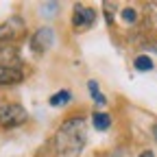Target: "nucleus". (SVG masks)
I'll list each match as a JSON object with an SVG mask.
<instances>
[{
    "instance_id": "1",
    "label": "nucleus",
    "mask_w": 157,
    "mask_h": 157,
    "mask_svg": "<svg viewBox=\"0 0 157 157\" xmlns=\"http://www.w3.org/2000/svg\"><path fill=\"white\" fill-rule=\"evenodd\" d=\"M87 131H85V118L72 116L63 120L55 135V151L57 157H78L85 148Z\"/></svg>"
},
{
    "instance_id": "2",
    "label": "nucleus",
    "mask_w": 157,
    "mask_h": 157,
    "mask_svg": "<svg viewBox=\"0 0 157 157\" xmlns=\"http://www.w3.org/2000/svg\"><path fill=\"white\" fill-rule=\"evenodd\" d=\"M29 120V113L22 105L17 103H7L0 107V127L5 129H13V127H20Z\"/></svg>"
},
{
    "instance_id": "3",
    "label": "nucleus",
    "mask_w": 157,
    "mask_h": 157,
    "mask_svg": "<svg viewBox=\"0 0 157 157\" xmlns=\"http://www.w3.org/2000/svg\"><path fill=\"white\" fill-rule=\"evenodd\" d=\"M55 44V31L50 26H42V29H37L31 37V48L37 52V55H42L46 52L50 46Z\"/></svg>"
},
{
    "instance_id": "4",
    "label": "nucleus",
    "mask_w": 157,
    "mask_h": 157,
    "mask_svg": "<svg viewBox=\"0 0 157 157\" xmlns=\"http://www.w3.org/2000/svg\"><path fill=\"white\" fill-rule=\"evenodd\" d=\"M24 33V22L22 17H11L7 20L5 24H0V44H9V42H15V39Z\"/></svg>"
},
{
    "instance_id": "5",
    "label": "nucleus",
    "mask_w": 157,
    "mask_h": 157,
    "mask_svg": "<svg viewBox=\"0 0 157 157\" xmlns=\"http://www.w3.org/2000/svg\"><path fill=\"white\" fill-rule=\"evenodd\" d=\"M94 22H96V11L92 7H85L81 2H76L74 11H72V26L74 29H90Z\"/></svg>"
},
{
    "instance_id": "6",
    "label": "nucleus",
    "mask_w": 157,
    "mask_h": 157,
    "mask_svg": "<svg viewBox=\"0 0 157 157\" xmlns=\"http://www.w3.org/2000/svg\"><path fill=\"white\" fill-rule=\"evenodd\" d=\"M24 78L22 70H17L13 66H0V85H15Z\"/></svg>"
},
{
    "instance_id": "7",
    "label": "nucleus",
    "mask_w": 157,
    "mask_h": 157,
    "mask_svg": "<svg viewBox=\"0 0 157 157\" xmlns=\"http://www.w3.org/2000/svg\"><path fill=\"white\" fill-rule=\"evenodd\" d=\"M92 122H94V129L107 131V129L111 127V116L105 113V111H94V113H92Z\"/></svg>"
},
{
    "instance_id": "8",
    "label": "nucleus",
    "mask_w": 157,
    "mask_h": 157,
    "mask_svg": "<svg viewBox=\"0 0 157 157\" xmlns=\"http://www.w3.org/2000/svg\"><path fill=\"white\" fill-rule=\"evenodd\" d=\"M72 101V92L70 90H59L57 94H52L50 98H48V103L52 105V107H63V105H68Z\"/></svg>"
},
{
    "instance_id": "9",
    "label": "nucleus",
    "mask_w": 157,
    "mask_h": 157,
    "mask_svg": "<svg viewBox=\"0 0 157 157\" xmlns=\"http://www.w3.org/2000/svg\"><path fill=\"white\" fill-rule=\"evenodd\" d=\"M133 66H135V70H140V72H151L155 63H153V59L148 55H137L133 59Z\"/></svg>"
},
{
    "instance_id": "10",
    "label": "nucleus",
    "mask_w": 157,
    "mask_h": 157,
    "mask_svg": "<svg viewBox=\"0 0 157 157\" xmlns=\"http://www.w3.org/2000/svg\"><path fill=\"white\" fill-rule=\"evenodd\" d=\"M87 90H90V94L94 98V103H98V105H105L107 103V98L103 96V92H101V87H98L96 81H87Z\"/></svg>"
},
{
    "instance_id": "11",
    "label": "nucleus",
    "mask_w": 157,
    "mask_h": 157,
    "mask_svg": "<svg viewBox=\"0 0 157 157\" xmlns=\"http://www.w3.org/2000/svg\"><path fill=\"white\" fill-rule=\"evenodd\" d=\"M120 15H122V20L127 24H135L137 22V13H135V9H131V7H124L122 11H120Z\"/></svg>"
},
{
    "instance_id": "12",
    "label": "nucleus",
    "mask_w": 157,
    "mask_h": 157,
    "mask_svg": "<svg viewBox=\"0 0 157 157\" xmlns=\"http://www.w3.org/2000/svg\"><path fill=\"white\" fill-rule=\"evenodd\" d=\"M103 9H105L107 24H113V9H116V5H113V2H103Z\"/></svg>"
},
{
    "instance_id": "13",
    "label": "nucleus",
    "mask_w": 157,
    "mask_h": 157,
    "mask_svg": "<svg viewBox=\"0 0 157 157\" xmlns=\"http://www.w3.org/2000/svg\"><path fill=\"white\" fill-rule=\"evenodd\" d=\"M57 9H59V2H44V5H42V13H44V15H48V13L52 15Z\"/></svg>"
},
{
    "instance_id": "14",
    "label": "nucleus",
    "mask_w": 157,
    "mask_h": 157,
    "mask_svg": "<svg viewBox=\"0 0 157 157\" xmlns=\"http://www.w3.org/2000/svg\"><path fill=\"white\" fill-rule=\"evenodd\" d=\"M140 157H155V155H153V151H142Z\"/></svg>"
},
{
    "instance_id": "15",
    "label": "nucleus",
    "mask_w": 157,
    "mask_h": 157,
    "mask_svg": "<svg viewBox=\"0 0 157 157\" xmlns=\"http://www.w3.org/2000/svg\"><path fill=\"white\" fill-rule=\"evenodd\" d=\"M153 137H155V142H157V124L153 127Z\"/></svg>"
}]
</instances>
